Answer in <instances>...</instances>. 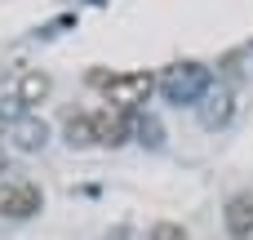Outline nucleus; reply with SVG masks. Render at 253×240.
<instances>
[{
	"label": "nucleus",
	"mask_w": 253,
	"mask_h": 240,
	"mask_svg": "<svg viewBox=\"0 0 253 240\" xmlns=\"http://www.w3.org/2000/svg\"><path fill=\"white\" fill-rule=\"evenodd\" d=\"M209 67H200V62H173V67H165L160 76H156V89L165 94V102H200L205 94H209Z\"/></svg>",
	"instance_id": "f03ea898"
},
{
	"label": "nucleus",
	"mask_w": 253,
	"mask_h": 240,
	"mask_svg": "<svg viewBox=\"0 0 253 240\" xmlns=\"http://www.w3.org/2000/svg\"><path fill=\"white\" fill-rule=\"evenodd\" d=\"M147 240H187V227L182 223H156L147 232Z\"/></svg>",
	"instance_id": "9d476101"
},
{
	"label": "nucleus",
	"mask_w": 253,
	"mask_h": 240,
	"mask_svg": "<svg viewBox=\"0 0 253 240\" xmlns=\"http://www.w3.org/2000/svg\"><path fill=\"white\" fill-rule=\"evenodd\" d=\"M200 120H205V129H222L231 120V89L227 85H209V94L200 98Z\"/></svg>",
	"instance_id": "0eeeda50"
},
{
	"label": "nucleus",
	"mask_w": 253,
	"mask_h": 240,
	"mask_svg": "<svg viewBox=\"0 0 253 240\" xmlns=\"http://www.w3.org/2000/svg\"><path fill=\"white\" fill-rule=\"evenodd\" d=\"M222 223H227L231 240H253V192H240V196L227 200Z\"/></svg>",
	"instance_id": "423d86ee"
},
{
	"label": "nucleus",
	"mask_w": 253,
	"mask_h": 240,
	"mask_svg": "<svg viewBox=\"0 0 253 240\" xmlns=\"http://www.w3.org/2000/svg\"><path fill=\"white\" fill-rule=\"evenodd\" d=\"M40 205H44V196H40V187L31 178H4L0 183V218L27 223V218L40 214Z\"/></svg>",
	"instance_id": "7ed1b4c3"
},
{
	"label": "nucleus",
	"mask_w": 253,
	"mask_h": 240,
	"mask_svg": "<svg viewBox=\"0 0 253 240\" xmlns=\"http://www.w3.org/2000/svg\"><path fill=\"white\" fill-rule=\"evenodd\" d=\"M0 174H4V151H0Z\"/></svg>",
	"instance_id": "f8f14e48"
},
{
	"label": "nucleus",
	"mask_w": 253,
	"mask_h": 240,
	"mask_svg": "<svg viewBox=\"0 0 253 240\" xmlns=\"http://www.w3.org/2000/svg\"><path fill=\"white\" fill-rule=\"evenodd\" d=\"M67 143H71V147H93V134H89V111H80V116H71V120H67Z\"/></svg>",
	"instance_id": "1a4fd4ad"
},
{
	"label": "nucleus",
	"mask_w": 253,
	"mask_h": 240,
	"mask_svg": "<svg viewBox=\"0 0 253 240\" xmlns=\"http://www.w3.org/2000/svg\"><path fill=\"white\" fill-rule=\"evenodd\" d=\"M9 143L18 147V151H40L44 143H49V125L40 120V116H13L9 120Z\"/></svg>",
	"instance_id": "39448f33"
},
{
	"label": "nucleus",
	"mask_w": 253,
	"mask_h": 240,
	"mask_svg": "<svg viewBox=\"0 0 253 240\" xmlns=\"http://www.w3.org/2000/svg\"><path fill=\"white\" fill-rule=\"evenodd\" d=\"M89 134H93V147H120L129 138V120L125 111L102 107V111H89Z\"/></svg>",
	"instance_id": "20e7f679"
},
{
	"label": "nucleus",
	"mask_w": 253,
	"mask_h": 240,
	"mask_svg": "<svg viewBox=\"0 0 253 240\" xmlns=\"http://www.w3.org/2000/svg\"><path fill=\"white\" fill-rule=\"evenodd\" d=\"M49 89H53V80H49V71H40V67H27V71L18 76V102H22L27 111H36V107L49 98Z\"/></svg>",
	"instance_id": "6e6552de"
},
{
	"label": "nucleus",
	"mask_w": 253,
	"mask_h": 240,
	"mask_svg": "<svg viewBox=\"0 0 253 240\" xmlns=\"http://www.w3.org/2000/svg\"><path fill=\"white\" fill-rule=\"evenodd\" d=\"M89 85H98L102 98L116 111H133V107H142L156 94V76L151 71H93Z\"/></svg>",
	"instance_id": "f257e3e1"
},
{
	"label": "nucleus",
	"mask_w": 253,
	"mask_h": 240,
	"mask_svg": "<svg viewBox=\"0 0 253 240\" xmlns=\"http://www.w3.org/2000/svg\"><path fill=\"white\" fill-rule=\"evenodd\" d=\"M4 129H9V125H4V111H0V134H4Z\"/></svg>",
	"instance_id": "9b49d317"
}]
</instances>
